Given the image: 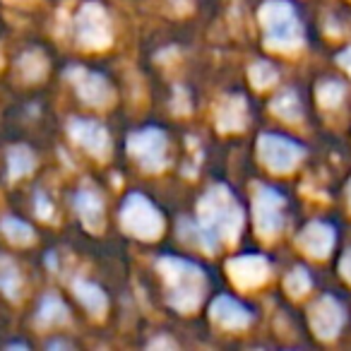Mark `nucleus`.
Returning a JSON list of instances; mask_svg holds the SVG:
<instances>
[{"label": "nucleus", "mask_w": 351, "mask_h": 351, "mask_svg": "<svg viewBox=\"0 0 351 351\" xmlns=\"http://www.w3.org/2000/svg\"><path fill=\"white\" fill-rule=\"evenodd\" d=\"M229 272L239 287L250 289V287H260V284L267 279L269 265L263 255H241L234 258L229 263Z\"/></svg>", "instance_id": "9b49d317"}, {"label": "nucleus", "mask_w": 351, "mask_h": 351, "mask_svg": "<svg viewBox=\"0 0 351 351\" xmlns=\"http://www.w3.org/2000/svg\"><path fill=\"white\" fill-rule=\"evenodd\" d=\"M197 221L191 224L195 243L217 250L221 241H234L243 224V212L226 186H215L197 207Z\"/></svg>", "instance_id": "f257e3e1"}, {"label": "nucleus", "mask_w": 351, "mask_h": 351, "mask_svg": "<svg viewBox=\"0 0 351 351\" xmlns=\"http://www.w3.org/2000/svg\"><path fill=\"white\" fill-rule=\"evenodd\" d=\"M298 243L313 258H325L332 250V245H335V231H332V226L322 224V221H313L298 236Z\"/></svg>", "instance_id": "ddd939ff"}, {"label": "nucleus", "mask_w": 351, "mask_h": 351, "mask_svg": "<svg viewBox=\"0 0 351 351\" xmlns=\"http://www.w3.org/2000/svg\"><path fill=\"white\" fill-rule=\"evenodd\" d=\"M250 80L255 82V87L265 89L277 80V70H274L267 60H260V63H255L253 68H250Z\"/></svg>", "instance_id": "5701e85b"}, {"label": "nucleus", "mask_w": 351, "mask_h": 351, "mask_svg": "<svg viewBox=\"0 0 351 351\" xmlns=\"http://www.w3.org/2000/svg\"><path fill=\"white\" fill-rule=\"evenodd\" d=\"M77 39L84 49H104L111 44V25L97 3H87L77 15Z\"/></svg>", "instance_id": "6e6552de"}, {"label": "nucleus", "mask_w": 351, "mask_h": 351, "mask_svg": "<svg viewBox=\"0 0 351 351\" xmlns=\"http://www.w3.org/2000/svg\"><path fill=\"white\" fill-rule=\"evenodd\" d=\"M20 287H22V279L15 263L8 258H0V289H3V293H8L10 298H17Z\"/></svg>", "instance_id": "412c9836"}, {"label": "nucleus", "mask_w": 351, "mask_h": 351, "mask_svg": "<svg viewBox=\"0 0 351 351\" xmlns=\"http://www.w3.org/2000/svg\"><path fill=\"white\" fill-rule=\"evenodd\" d=\"M344 97V84L339 82H325L317 87V99H320L322 106H337Z\"/></svg>", "instance_id": "b1692460"}, {"label": "nucleus", "mask_w": 351, "mask_h": 351, "mask_svg": "<svg viewBox=\"0 0 351 351\" xmlns=\"http://www.w3.org/2000/svg\"><path fill=\"white\" fill-rule=\"evenodd\" d=\"M75 77V87L77 94L92 106H106L113 99V92L108 87V82L104 77H99L97 73H87V70H73L70 73Z\"/></svg>", "instance_id": "f8f14e48"}, {"label": "nucleus", "mask_w": 351, "mask_h": 351, "mask_svg": "<svg viewBox=\"0 0 351 351\" xmlns=\"http://www.w3.org/2000/svg\"><path fill=\"white\" fill-rule=\"evenodd\" d=\"M287 289L291 296H303V293L311 289V277H308V272L303 267L293 269L291 274L287 277Z\"/></svg>", "instance_id": "393cba45"}, {"label": "nucleus", "mask_w": 351, "mask_h": 351, "mask_svg": "<svg viewBox=\"0 0 351 351\" xmlns=\"http://www.w3.org/2000/svg\"><path fill=\"white\" fill-rule=\"evenodd\" d=\"M272 111L277 113L279 118H284V121H298V118L303 116L301 101H298L296 94H291V92L279 94L272 101Z\"/></svg>", "instance_id": "4be33fe9"}, {"label": "nucleus", "mask_w": 351, "mask_h": 351, "mask_svg": "<svg viewBox=\"0 0 351 351\" xmlns=\"http://www.w3.org/2000/svg\"><path fill=\"white\" fill-rule=\"evenodd\" d=\"M255 212V229L260 236L269 239V236H277L284 226V197L279 195L272 188H258V195L253 202Z\"/></svg>", "instance_id": "0eeeda50"}, {"label": "nucleus", "mask_w": 351, "mask_h": 351, "mask_svg": "<svg viewBox=\"0 0 351 351\" xmlns=\"http://www.w3.org/2000/svg\"><path fill=\"white\" fill-rule=\"evenodd\" d=\"M8 166H10V178H22L34 169V154L27 147H12L8 154Z\"/></svg>", "instance_id": "6ab92c4d"}, {"label": "nucleus", "mask_w": 351, "mask_h": 351, "mask_svg": "<svg viewBox=\"0 0 351 351\" xmlns=\"http://www.w3.org/2000/svg\"><path fill=\"white\" fill-rule=\"evenodd\" d=\"M349 205H351V183H349Z\"/></svg>", "instance_id": "c85d7f7f"}, {"label": "nucleus", "mask_w": 351, "mask_h": 351, "mask_svg": "<svg viewBox=\"0 0 351 351\" xmlns=\"http://www.w3.org/2000/svg\"><path fill=\"white\" fill-rule=\"evenodd\" d=\"M258 154L263 164L274 173H289L298 166L306 149L298 142L279 135H263L258 142Z\"/></svg>", "instance_id": "39448f33"}, {"label": "nucleus", "mask_w": 351, "mask_h": 351, "mask_svg": "<svg viewBox=\"0 0 351 351\" xmlns=\"http://www.w3.org/2000/svg\"><path fill=\"white\" fill-rule=\"evenodd\" d=\"M75 207H77L80 217H82L84 226H87L89 231L101 229V224H104V205H101V200L94 195V193H89V191L77 193V197H75Z\"/></svg>", "instance_id": "2eb2a0df"}, {"label": "nucleus", "mask_w": 351, "mask_h": 351, "mask_svg": "<svg viewBox=\"0 0 351 351\" xmlns=\"http://www.w3.org/2000/svg\"><path fill=\"white\" fill-rule=\"evenodd\" d=\"M121 221L123 229L128 234L137 236V239H156L164 229V221H161V215L152 207V202L142 195H130L125 200L121 210Z\"/></svg>", "instance_id": "20e7f679"}, {"label": "nucleus", "mask_w": 351, "mask_h": 351, "mask_svg": "<svg viewBox=\"0 0 351 351\" xmlns=\"http://www.w3.org/2000/svg\"><path fill=\"white\" fill-rule=\"evenodd\" d=\"M75 293H77L80 303L87 308L92 315H101L106 311V293L89 282H75Z\"/></svg>", "instance_id": "f3484780"}, {"label": "nucleus", "mask_w": 351, "mask_h": 351, "mask_svg": "<svg viewBox=\"0 0 351 351\" xmlns=\"http://www.w3.org/2000/svg\"><path fill=\"white\" fill-rule=\"evenodd\" d=\"M70 135L77 140V145H82L87 152H92L94 156L104 159L108 156L111 149V140H108V132L101 123L97 121H73L70 123Z\"/></svg>", "instance_id": "9d476101"}, {"label": "nucleus", "mask_w": 351, "mask_h": 351, "mask_svg": "<svg viewBox=\"0 0 351 351\" xmlns=\"http://www.w3.org/2000/svg\"><path fill=\"white\" fill-rule=\"evenodd\" d=\"M68 315H65V306L58 301L56 296H46L41 301L39 308V315H36V322L41 327H51V325H58V322H65Z\"/></svg>", "instance_id": "a211bd4d"}, {"label": "nucleus", "mask_w": 351, "mask_h": 351, "mask_svg": "<svg viewBox=\"0 0 351 351\" xmlns=\"http://www.w3.org/2000/svg\"><path fill=\"white\" fill-rule=\"evenodd\" d=\"M128 149L137 164L147 171H159L166 166V135L156 128H147L130 137Z\"/></svg>", "instance_id": "423d86ee"}, {"label": "nucleus", "mask_w": 351, "mask_h": 351, "mask_svg": "<svg viewBox=\"0 0 351 351\" xmlns=\"http://www.w3.org/2000/svg\"><path fill=\"white\" fill-rule=\"evenodd\" d=\"M344 325V311L337 303V298L322 296L311 308V327L320 339H332Z\"/></svg>", "instance_id": "1a4fd4ad"}, {"label": "nucleus", "mask_w": 351, "mask_h": 351, "mask_svg": "<svg viewBox=\"0 0 351 351\" xmlns=\"http://www.w3.org/2000/svg\"><path fill=\"white\" fill-rule=\"evenodd\" d=\"M212 317H215L219 325L229 327V330H241V327H248V322H250L248 308H243L231 296L215 298V303H212Z\"/></svg>", "instance_id": "4468645a"}, {"label": "nucleus", "mask_w": 351, "mask_h": 351, "mask_svg": "<svg viewBox=\"0 0 351 351\" xmlns=\"http://www.w3.org/2000/svg\"><path fill=\"white\" fill-rule=\"evenodd\" d=\"M339 269H341V274H344L346 279H349L351 282V250L349 253L344 255V258H341V263H339Z\"/></svg>", "instance_id": "bb28decb"}, {"label": "nucleus", "mask_w": 351, "mask_h": 351, "mask_svg": "<svg viewBox=\"0 0 351 351\" xmlns=\"http://www.w3.org/2000/svg\"><path fill=\"white\" fill-rule=\"evenodd\" d=\"M159 269L169 284V303L176 311H193L200 306L205 293V274L197 265L178 258L159 260Z\"/></svg>", "instance_id": "f03ea898"}, {"label": "nucleus", "mask_w": 351, "mask_h": 351, "mask_svg": "<svg viewBox=\"0 0 351 351\" xmlns=\"http://www.w3.org/2000/svg\"><path fill=\"white\" fill-rule=\"evenodd\" d=\"M245 118H248L245 101L239 97L226 99L219 106V111H217V123H219L221 130H241L245 125Z\"/></svg>", "instance_id": "dca6fc26"}, {"label": "nucleus", "mask_w": 351, "mask_h": 351, "mask_svg": "<svg viewBox=\"0 0 351 351\" xmlns=\"http://www.w3.org/2000/svg\"><path fill=\"white\" fill-rule=\"evenodd\" d=\"M36 210H39V215H44V219H51V215H53V210H51L49 200L44 195H39V200H36Z\"/></svg>", "instance_id": "a878e982"}, {"label": "nucleus", "mask_w": 351, "mask_h": 351, "mask_svg": "<svg viewBox=\"0 0 351 351\" xmlns=\"http://www.w3.org/2000/svg\"><path fill=\"white\" fill-rule=\"evenodd\" d=\"M339 63L344 65V68L349 70V75H351V49H346L344 53H339Z\"/></svg>", "instance_id": "cd10ccee"}, {"label": "nucleus", "mask_w": 351, "mask_h": 351, "mask_svg": "<svg viewBox=\"0 0 351 351\" xmlns=\"http://www.w3.org/2000/svg\"><path fill=\"white\" fill-rule=\"evenodd\" d=\"M0 229H3V234H5L12 243L27 245V243H32V239H34L32 226L25 224L22 219H15V217H5V219L0 221Z\"/></svg>", "instance_id": "aec40b11"}, {"label": "nucleus", "mask_w": 351, "mask_h": 351, "mask_svg": "<svg viewBox=\"0 0 351 351\" xmlns=\"http://www.w3.org/2000/svg\"><path fill=\"white\" fill-rule=\"evenodd\" d=\"M267 44L277 51H293L303 44V29L296 10L287 0H269L260 10Z\"/></svg>", "instance_id": "7ed1b4c3"}]
</instances>
